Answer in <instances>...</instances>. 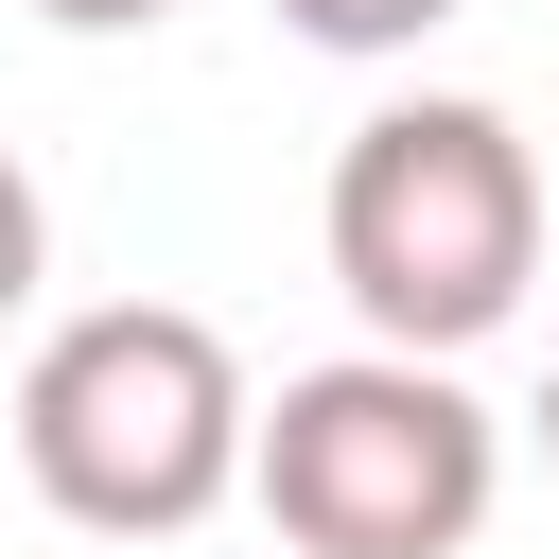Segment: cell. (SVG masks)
Wrapping results in <instances>:
<instances>
[{
  "label": "cell",
  "mask_w": 559,
  "mask_h": 559,
  "mask_svg": "<svg viewBox=\"0 0 559 559\" xmlns=\"http://www.w3.org/2000/svg\"><path fill=\"white\" fill-rule=\"evenodd\" d=\"M245 489L297 559H472L489 542V489H507V437L489 402L454 384V349H332L262 402L245 437Z\"/></svg>",
  "instance_id": "3957f363"
},
{
  "label": "cell",
  "mask_w": 559,
  "mask_h": 559,
  "mask_svg": "<svg viewBox=\"0 0 559 559\" xmlns=\"http://www.w3.org/2000/svg\"><path fill=\"white\" fill-rule=\"evenodd\" d=\"M35 17H52V35H157L175 0H35Z\"/></svg>",
  "instance_id": "8992f818"
},
{
  "label": "cell",
  "mask_w": 559,
  "mask_h": 559,
  "mask_svg": "<svg viewBox=\"0 0 559 559\" xmlns=\"http://www.w3.org/2000/svg\"><path fill=\"white\" fill-rule=\"evenodd\" d=\"M35 280H52V192H35L17 157H0V332L35 314Z\"/></svg>",
  "instance_id": "5b68a950"
},
{
  "label": "cell",
  "mask_w": 559,
  "mask_h": 559,
  "mask_svg": "<svg viewBox=\"0 0 559 559\" xmlns=\"http://www.w3.org/2000/svg\"><path fill=\"white\" fill-rule=\"evenodd\" d=\"M542 454H559V367H542Z\"/></svg>",
  "instance_id": "52a82bcc"
},
{
  "label": "cell",
  "mask_w": 559,
  "mask_h": 559,
  "mask_svg": "<svg viewBox=\"0 0 559 559\" xmlns=\"http://www.w3.org/2000/svg\"><path fill=\"white\" fill-rule=\"evenodd\" d=\"M280 35H314V52H419L437 17H472V0H262Z\"/></svg>",
  "instance_id": "277c9868"
},
{
  "label": "cell",
  "mask_w": 559,
  "mask_h": 559,
  "mask_svg": "<svg viewBox=\"0 0 559 559\" xmlns=\"http://www.w3.org/2000/svg\"><path fill=\"white\" fill-rule=\"evenodd\" d=\"M245 437H262L245 349L210 314H175V297H87L17 367V472L87 542H192L245 489Z\"/></svg>",
  "instance_id": "6da1fadb"
},
{
  "label": "cell",
  "mask_w": 559,
  "mask_h": 559,
  "mask_svg": "<svg viewBox=\"0 0 559 559\" xmlns=\"http://www.w3.org/2000/svg\"><path fill=\"white\" fill-rule=\"evenodd\" d=\"M332 297L384 349H489L542 280V157L472 87H402L332 140Z\"/></svg>",
  "instance_id": "7a4b0ae2"
}]
</instances>
